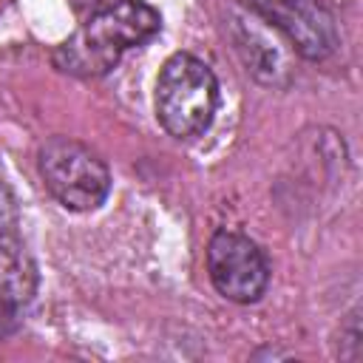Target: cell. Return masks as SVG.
<instances>
[{
  "mask_svg": "<svg viewBox=\"0 0 363 363\" xmlns=\"http://www.w3.org/2000/svg\"><path fill=\"white\" fill-rule=\"evenodd\" d=\"M3 207H11V196L6 193V187L0 184V224H6V227H11L14 221L9 218V216H3Z\"/></svg>",
  "mask_w": 363,
  "mask_h": 363,
  "instance_id": "obj_8",
  "label": "cell"
},
{
  "mask_svg": "<svg viewBox=\"0 0 363 363\" xmlns=\"http://www.w3.org/2000/svg\"><path fill=\"white\" fill-rule=\"evenodd\" d=\"M238 51L244 54L247 71H252L261 82H278V74L284 71V60L275 48V43H267L258 31H252L250 26H241L238 31Z\"/></svg>",
  "mask_w": 363,
  "mask_h": 363,
  "instance_id": "obj_7",
  "label": "cell"
},
{
  "mask_svg": "<svg viewBox=\"0 0 363 363\" xmlns=\"http://www.w3.org/2000/svg\"><path fill=\"white\" fill-rule=\"evenodd\" d=\"M207 275L221 298L255 303L269 286V261L244 233L218 230L207 244Z\"/></svg>",
  "mask_w": 363,
  "mask_h": 363,
  "instance_id": "obj_4",
  "label": "cell"
},
{
  "mask_svg": "<svg viewBox=\"0 0 363 363\" xmlns=\"http://www.w3.org/2000/svg\"><path fill=\"white\" fill-rule=\"evenodd\" d=\"M37 167L45 190L74 213H91L111 193V170L88 145L54 136L37 153Z\"/></svg>",
  "mask_w": 363,
  "mask_h": 363,
  "instance_id": "obj_3",
  "label": "cell"
},
{
  "mask_svg": "<svg viewBox=\"0 0 363 363\" xmlns=\"http://www.w3.org/2000/svg\"><path fill=\"white\" fill-rule=\"evenodd\" d=\"M162 28V14L145 0H113L94 11L57 51L60 71L74 77H105L125 51L147 43Z\"/></svg>",
  "mask_w": 363,
  "mask_h": 363,
  "instance_id": "obj_1",
  "label": "cell"
},
{
  "mask_svg": "<svg viewBox=\"0 0 363 363\" xmlns=\"http://www.w3.org/2000/svg\"><path fill=\"white\" fill-rule=\"evenodd\" d=\"M153 108L159 125L173 139L201 136L218 108V79L213 68L187 51L170 54L156 77Z\"/></svg>",
  "mask_w": 363,
  "mask_h": 363,
  "instance_id": "obj_2",
  "label": "cell"
},
{
  "mask_svg": "<svg viewBox=\"0 0 363 363\" xmlns=\"http://www.w3.org/2000/svg\"><path fill=\"white\" fill-rule=\"evenodd\" d=\"M250 9L303 60L320 62L340 45L337 20L320 0H250Z\"/></svg>",
  "mask_w": 363,
  "mask_h": 363,
  "instance_id": "obj_5",
  "label": "cell"
},
{
  "mask_svg": "<svg viewBox=\"0 0 363 363\" xmlns=\"http://www.w3.org/2000/svg\"><path fill=\"white\" fill-rule=\"evenodd\" d=\"M37 295V267L17 233L0 224V335H9Z\"/></svg>",
  "mask_w": 363,
  "mask_h": 363,
  "instance_id": "obj_6",
  "label": "cell"
}]
</instances>
